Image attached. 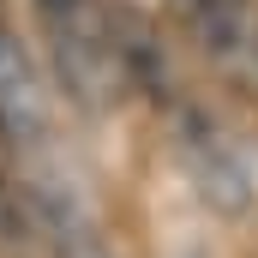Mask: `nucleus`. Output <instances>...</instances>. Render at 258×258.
Listing matches in <instances>:
<instances>
[{"mask_svg":"<svg viewBox=\"0 0 258 258\" xmlns=\"http://www.w3.org/2000/svg\"><path fill=\"white\" fill-rule=\"evenodd\" d=\"M54 156V120H48V96L30 54L0 30V174L6 180H42Z\"/></svg>","mask_w":258,"mask_h":258,"instance_id":"2","label":"nucleus"},{"mask_svg":"<svg viewBox=\"0 0 258 258\" xmlns=\"http://www.w3.org/2000/svg\"><path fill=\"white\" fill-rule=\"evenodd\" d=\"M168 6L222 78L258 90V6L252 0H168Z\"/></svg>","mask_w":258,"mask_h":258,"instance_id":"4","label":"nucleus"},{"mask_svg":"<svg viewBox=\"0 0 258 258\" xmlns=\"http://www.w3.org/2000/svg\"><path fill=\"white\" fill-rule=\"evenodd\" d=\"M30 12L48 42L54 78L78 108H114L126 90H138L126 36H120V12H108L102 0H30Z\"/></svg>","mask_w":258,"mask_h":258,"instance_id":"1","label":"nucleus"},{"mask_svg":"<svg viewBox=\"0 0 258 258\" xmlns=\"http://www.w3.org/2000/svg\"><path fill=\"white\" fill-rule=\"evenodd\" d=\"M48 246H54V258H108V252H102V240H96L90 228H72V234H54Z\"/></svg>","mask_w":258,"mask_h":258,"instance_id":"5","label":"nucleus"},{"mask_svg":"<svg viewBox=\"0 0 258 258\" xmlns=\"http://www.w3.org/2000/svg\"><path fill=\"white\" fill-rule=\"evenodd\" d=\"M168 120H174V150H180V162L192 168L198 192L210 198L216 210H246L252 204V162H246V150L222 132V120L192 102V96H168Z\"/></svg>","mask_w":258,"mask_h":258,"instance_id":"3","label":"nucleus"}]
</instances>
